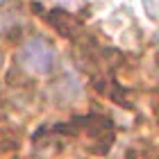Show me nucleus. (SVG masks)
<instances>
[{
    "label": "nucleus",
    "mask_w": 159,
    "mask_h": 159,
    "mask_svg": "<svg viewBox=\"0 0 159 159\" xmlns=\"http://www.w3.org/2000/svg\"><path fill=\"white\" fill-rule=\"evenodd\" d=\"M18 64L32 75H50L57 64V52L52 43L43 37H30L18 52Z\"/></svg>",
    "instance_id": "f257e3e1"
},
{
    "label": "nucleus",
    "mask_w": 159,
    "mask_h": 159,
    "mask_svg": "<svg viewBox=\"0 0 159 159\" xmlns=\"http://www.w3.org/2000/svg\"><path fill=\"white\" fill-rule=\"evenodd\" d=\"M48 20L52 23L57 30H59L61 34H66V37H73V34L77 32V20L70 16L68 11H64V9H52L48 14Z\"/></svg>",
    "instance_id": "f03ea898"
},
{
    "label": "nucleus",
    "mask_w": 159,
    "mask_h": 159,
    "mask_svg": "<svg viewBox=\"0 0 159 159\" xmlns=\"http://www.w3.org/2000/svg\"><path fill=\"white\" fill-rule=\"evenodd\" d=\"M0 68H2V52H0Z\"/></svg>",
    "instance_id": "7ed1b4c3"
},
{
    "label": "nucleus",
    "mask_w": 159,
    "mask_h": 159,
    "mask_svg": "<svg viewBox=\"0 0 159 159\" xmlns=\"http://www.w3.org/2000/svg\"><path fill=\"white\" fill-rule=\"evenodd\" d=\"M2 2H7V0H0V5H2Z\"/></svg>",
    "instance_id": "20e7f679"
}]
</instances>
